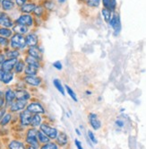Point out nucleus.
I'll return each mask as SVG.
<instances>
[{
    "label": "nucleus",
    "instance_id": "52",
    "mask_svg": "<svg viewBox=\"0 0 146 149\" xmlns=\"http://www.w3.org/2000/svg\"><path fill=\"white\" fill-rule=\"evenodd\" d=\"M38 1H40V0H38Z\"/></svg>",
    "mask_w": 146,
    "mask_h": 149
},
{
    "label": "nucleus",
    "instance_id": "8",
    "mask_svg": "<svg viewBox=\"0 0 146 149\" xmlns=\"http://www.w3.org/2000/svg\"><path fill=\"white\" fill-rule=\"evenodd\" d=\"M15 77L14 71H5L0 68V82L4 84H9Z\"/></svg>",
    "mask_w": 146,
    "mask_h": 149
},
{
    "label": "nucleus",
    "instance_id": "36",
    "mask_svg": "<svg viewBox=\"0 0 146 149\" xmlns=\"http://www.w3.org/2000/svg\"><path fill=\"white\" fill-rule=\"evenodd\" d=\"M10 46V39L0 36V48H8Z\"/></svg>",
    "mask_w": 146,
    "mask_h": 149
},
{
    "label": "nucleus",
    "instance_id": "6",
    "mask_svg": "<svg viewBox=\"0 0 146 149\" xmlns=\"http://www.w3.org/2000/svg\"><path fill=\"white\" fill-rule=\"evenodd\" d=\"M26 110L29 111L32 114H44L45 109L40 102H32L28 103Z\"/></svg>",
    "mask_w": 146,
    "mask_h": 149
},
{
    "label": "nucleus",
    "instance_id": "30",
    "mask_svg": "<svg viewBox=\"0 0 146 149\" xmlns=\"http://www.w3.org/2000/svg\"><path fill=\"white\" fill-rule=\"evenodd\" d=\"M39 72V68L33 67V66H28L26 65V68L24 69V74L25 76H37Z\"/></svg>",
    "mask_w": 146,
    "mask_h": 149
},
{
    "label": "nucleus",
    "instance_id": "22",
    "mask_svg": "<svg viewBox=\"0 0 146 149\" xmlns=\"http://www.w3.org/2000/svg\"><path fill=\"white\" fill-rule=\"evenodd\" d=\"M24 62L26 63V65L28 66H33V67H35L37 68H40V61L38 60L37 58L32 57V56H29V55H26L25 58H24Z\"/></svg>",
    "mask_w": 146,
    "mask_h": 149
},
{
    "label": "nucleus",
    "instance_id": "12",
    "mask_svg": "<svg viewBox=\"0 0 146 149\" xmlns=\"http://www.w3.org/2000/svg\"><path fill=\"white\" fill-rule=\"evenodd\" d=\"M5 101H6V106L9 107L15 100H16V94L15 90L12 88H7L5 92Z\"/></svg>",
    "mask_w": 146,
    "mask_h": 149
},
{
    "label": "nucleus",
    "instance_id": "14",
    "mask_svg": "<svg viewBox=\"0 0 146 149\" xmlns=\"http://www.w3.org/2000/svg\"><path fill=\"white\" fill-rule=\"evenodd\" d=\"M110 26L113 28L115 33L116 34H118L121 31V23H120V17L117 14H114L111 17V20H110Z\"/></svg>",
    "mask_w": 146,
    "mask_h": 149
},
{
    "label": "nucleus",
    "instance_id": "50",
    "mask_svg": "<svg viewBox=\"0 0 146 149\" xmlns=\"http://www.w3.org/2000/svg\"><path fill=\"white\" fill-rule=\"evenodd\" d=\"M75 131H76V132H77V134H78V135H81V133H80V131H79V130H75Z\"/></svg>",
    "mask_w": 146,
    "mask_h": 149
},
{
    "label": "nucleus",
    "instance_id": "51",
    "mask_svg": "<svg viewBox=\"0 0 146 149\" xmlns=\"http://www.w3.org/2000/svg\"><path fill=\"white\" fill-rule=\"evenodd\" d=\"M1 2H2V0H0V4H1Z\"/></svg>",
    "mask_w": 146,
    "mask_h": 149
},
{
    "label": "nucleus",
    "instance_id": "20",
    "mask_svg": "<svg viewBox=\"0 0 146 149\" xmlns=\"http://www.w3.org/2000/svg\"><path fill=\"white\" fill-rule=\"evenodd\" d=\"M4 54L6 58H18L20 57V50L11 49L10 47L6 48V49L4 51Z\"/></svg>",
    "mask_w": 146,
    "mask_h": 149
},
{
    "label": "nucleus",
    "instance_id": "10",
    "mask_svg": "<svg viewBox=\"0 0 146 149\" xmlns=\"http://www.w3.org/2000/svg\"><path fill=\"white\" fill-rule=\"evenodd\" d=\"M24 82L30 86L38 87L42 83V79L38 76H25L24 77Z\"/></svg>",
    "mask_w": 146,
    "mask_h": 149
},
{
    "label": "nucleus",
    "instance_id": "18",
    "mask_svg": "<svg viewBox=\"0 0 146 149\" xmlns=\"http://www.w3.org/2000/svg\"><path fill=\"white\" fill-rule=\"evenodd\" d=\"M36 6H37V4L34 3V2H27L23 6L20 7V11L22 14H29V15H30L32 13H33Z\"/></svg>",
    "mask_w": 146,
    "mask_h": 149
},
{
    "label": "nucleus",
    "instance_id": "46",
    "mask_svg": "<svg viewBox=\"0 0 146 149\" xmlns=\"http://www.w3.org/2000/svg\"><path fill=\"white\" fill-rule=\"evenodd\" d=\"M6 113V109L2 108V109H0V120H1L3 119V117L5 116V114Z\"/></svg>",
    "mask_w": 146,
    "mask_h": 149
},
{
    "label": "nucleus",
    "instance_id": "49",
    "mask_svg": "<svg viewBox=\"0 0 146 149\" xmlns=\"http://www.w3.org/2000/svg\"><path fill=\"white\" fill-rule=\"evenodd\" d=\"M58 1V3H60V4H63V3H65L66 0H57Z\"/></svg>",
    "mask_w": 146,
    "mask_h": 149
},
{
    "label": "nucleus",
    "instance_id": "2",
    "mask_svg": "<svg viewBox=\"0 0 146 149\" xmlns=\"http://www.w3.org/2000/svg\"><path fill=\"white\" fill-rule=\"evenodd\" d=\"M25 142L27 145L32 146L34 147H40L39 146V142L38 140V130L36 127H30L26 132V136H25Z\"/></svg>",
    "mask_w": 146,
    "mask_h": 149
},
{
    "label": "nucleus",
    "instance_id": "42",
    "mask_svg": "<svg viewBox=\"0 0 146 149\" xmlns=\"http://www.w3.org/2000/svg\"><path fill=\"white\" fill-rule=\"evenodd\" d=\"M14 1H15V5L20 8L21 6H23L25 3H27L28 0H14Z\"/></svg>",
    "mask_w": 146,
    "mask_h": 149
},
{
    "label": "nucleus",
    "instance_id": "23",
    "mask_svg": "<svg viewBox=\"0 0 146 149\" xmlns=\"http://www.w3.org/2000/svg\"><path fill=\"white\" fill-rule=\"evenodd\" d=\"M56 142H57V146H66L67 144V142H68V137H67L66 134L64 133V132L58 133V135H57V136L56 138Z\"/></svg>",
    "mask_w": 146,
    "mask_h": 149
},
{
    "label": "nucleus",
    "instance_id": "5",
    "mask_svg": "<svg viewBox=\"0 0 146 149\" xmlns=\"http://www.w3.org/2000/svg\"><path fill=\"white\" fill-rule=\"evenodd\" d=\"M15 21L6 12H0V27L12 29L15 25Z\"/></svg>",
    "mask_w": 146,
    "mask_h": 149
},
{
    "label": "nucleus",
    "instance_id": "11",
    "mask_svg": "<svg viewBox=\"0 0 146 149\" xmlns=\"http://www.w3.org/2000/svg\"><path fill=\"white\" fill-rule=\"evenodd\" d=\"M33 114L26 109L21 111L20 113V123L23 127H27L30 125V120H32Z\"/></svg>",
    "mask_w": 146,
    "mask_h": 149
},
{
    "label": "nucleus",
    "instance_id": "26",
    "mask_svg": "<svg viewBox=\"0 0 146 149\" xmlns=\"http://www.w3.org/2000/svg\"><path fill=\"white\" fill-rule=\"evenodd\" d=\"M41 122H42V117L40 116V114H33L30 126L33 127H38L41 125Z\"/></svg>",
    "mask_w": 146,
    "mask_h": 149
},
{
    "label": "nucleus",
    "instance_id": "16",
    "mask_svg": "<svg viewBox=\"0 0 146 149\" xmlns=\"http://www.w3.org/2000/svg\"><path fill=\"white\" fill-rule=\"evenodd\" d=\"M15 94H16V100H22V101L28 102L30 98H32V95H30V93L27 90H25L24 88L16 89L15 90Z\"/></svg>",
    "mask_w": 146,
    "mask_h": 149
},
{
    "label": "nucleus",
    "instance_id": "31",
    "mask_svg": "<svg viewBox=\"0 0 146 149\" xmlns=\"http://www.w3.org/2000/svg\"><path fill=\"white\" fill-rule=\"evenodd\" d=\"M38 140H39V144L44 145L46 143L50 142V138L46 134H44L41 130H38Z\"/></svg>",
    "mask_w": 146,
    "mask_h": 149
},
{
    "label": "nucleus",
    "instance_id": "45",
    "mask_svg": "<svg viewBox=\"0 0 146 149\" xmlns=\"http://www.w3.org/2000/svg\"><path fill=\"white\" fill-rule=\"evenodd\" d=\"M75 146L77 147V149H83L82 146V143L78 140V139H75Z\"/></svg>",
    "mask_w": 146,
    "mask_h": 149
},
{
    "label": "nucleus",
    "instance_id": "37",
    "mask_svg": "<svg viewBox=\"0 0 146 149\" xmlns=\"http://www.w3.org/2000/svg\"><path fill=\"white\" fill-rule=\"evenodd\" d=\"M65 87H66V89L67 93L69 94V96H70L73 100H74L75 102H77V97H76V94H75V93L74 92V90H73L71 87H69L68 86H66Z\"/></svg>",
    "mask_w": 146,
    "mask_h": 149
},
{
    "label": "nucleus",
    "instance_id": "44",
    "mask_svg": "<svg viewBox=\"0 0 146 149\" xmlns=\"http://www.w3.org/2000/svg\"><path fill=\"white\" fill-rule=\"evenodd\" d=\"M6 58L5 54H4V52H3V53L0 52V66L2 65V63L5 61V59H6Z\"/></svg>",
    "mask_w": 146,
    "mask_h": 149
},
{
    "label": "nucleus",
    "instance_id": "3",
    "mask_svg": "<svg viewBox=\"0 0 146 149\" xmlns=\"http://www.w3.org/2000/svg\"><path fill=\"white\" fill-rule=\"evenodd\" d=\"M15 24H22L30 28L34 25V17L29 14H22L16 18V20L15 21Z\"/></svg>",
    "mask_w": 146,
    "mask_h": 149
},
{
    "label": "nucleus",
    "instance_id": "29",
    "mask_svg": "<svg viewBox=\"0 0 146 149\" xmlns=\"http://www.w3.org/2000/svg\"><path fill=\"white\" fill-rule=\"evenodd\" d=\"M45 11H46V9L44 8V6H43L42 5H37L33 14L36 17L41 18V17L43 16Z\"/></svg>",
    "mask_w": 146,
    "mask_h": 149
},
{
    "label": "nucleus",
    "instance_id": "32",
    "mask_svg": "<svg viewBox=\"0 0 146 149\" xmlns=\"http://www.w3.org/2000/svg\"><path fill=\"white\" fill-rule=\"evenodd\" d=\"M12 120V113L11 112H6L5 116L3 117V119L0 120V126L1 127H6L8 125V123L11 121Z\"/></svg>",
    "mask_w": 146,
    "mask_h": 149
},
{
    "label": "nucleus",
    "instance_id": "39",
    "mask_svg": "<svg viewBox=\"0 0 146 149\" xmlns=\"http://www.w3.org/2000/svg\"><path fill=\"white\" fill-rule=\"evenodd\" d=\"M42 6H44V8H45L46 10H48V11H51V10L53 9L54 4H53V2H51V1H44V3H43V5H42Z\"/></svg>",
    "mask_w": 146,
    "mask_h": 149
},
{
    "label": "nucleus",
    "instance_id": "48",
    "mask_svg": "<svg viewBox=\"0 0 146 149\" xmlns=\"http://www.w3.org/2000/svg\"><path fill=\"white\" fill-rule=\"evenodd\" d=\"M26 149H39V148H37V147H34V146H29Z\"/></svg>",
    "mask_w": 146,
    "mask_h": 149
},
{
    "label": "nucleus",
    "instance_id": "34",
    "mask_svg": "<svg viewBox=\"0 0 146 149\" xmlns=\"http://www.w3.org/2000/svg\"><path fill=\"white\" fill-rule=\"evenodd\" d=\"M101 14H102V15H103V18H104V20L106 21L107 23H109L110 22V20H111V11L110 10H109V9H107V8H105L104 7L103 9H102V11H101Z\"/></svg>",
    "mask_w": 146,
    "mask_h": 149
},
{
    "label": "nucleus",
    "instance_id": "7",
    "mask_svg": "<svg viewBox=\"0 0 146 149\" xmlns=\"http://www.w3.org/2000/svg\"><path fill=\"white\" fill-rule=\"evenodd\" d=\"M27 102L22 101V100H15L11 105L9 106V111L11 112H18V111H23L27 107Z\"/></svg>",
    "mask_w": 146,
    "mask_h": 149
},
{
    "label": "nucleus",
    "instance_id": "28",
    "mask_svg": "<svg viewBox=\"0 0 146 149\" xmlns=\"http://www.w3.org/2000/svg\"><path fill=\"white\" fill-rule=\"evenodd\" d=\"M14 34V31L12 29L10 28H6V27H0V36L10 39Z\"/></svg>",
    "mask_w": 146,
    "mask_h": 149
},
{
    "label": "nucleus",
    "instance_id": "40",
    "mask_svg": "<svg viewBox=\"0 0 146 149\" xmlns=\"http://www.w3.org/2000/svg\"><path fill=\"white\" fill-rule=\"evenodd\" d=\"M6 105V101H5V93L2 90H0V109L4 108Z\"/></svg>",
    "mask_w": 146,
    "mask_h": 149
},
{
    "label": "nucleus",
    "instance_id": "35",
    "mask_svg": "<svg viewBox=\"0 0 146 149\" xmlns=\"http://www.w3.org/2000/svg\"><path fill=\"white\" fill-rule=\"evenodd\" d=\"M39 149H58V146L57 143H54V142H48V143H46L44 145H42Z\"/></svg>",
    "mask_w": 146,
    "mask_h": 149
},
{
    "label": "nucleus",
    "instance_id": "4",
    "mask_svg": "<svg viewBox=\"0 0 146 149\" xmlns=\"http://www.w3.org/2000/svg\"><path fill=\"white\" fill-rule=\"evenodd\" d=\"M39 130H41L44 134H46L50 139H56L58 135L57 130L47 123H41V125L39 126Z\"/></svg>",
    "mask_w": 146,
    "mask_h": 149
},
{
    "label": "nucleus",
    "instance_id": "43",
    "mask_svg": "<svg viewBox=\"0 0 146 149\" xmlns=\"http://www.w3.org/2000/svg\"><path fill=\"white\" fill-rule=\"evenodd\" d=\"M53 67L57 69V70H62V68H63V66H62V63L60 61H56L53 63Z\"/></svg>",
    "mask_w": 146,
    "mask_h": 149
},
{
    "label": "nucleus",
    "instance_id": "41",
    "mask_svg": "<svg viewBox=\"0 0 146 149\" xmlns=\"http://www.w3.org/2000/svg\"><path fill=\"white\" fill-rule=\"evenodd\" d=\"M88 136H89V138H90L91 141L92 143H94V144H97V143H98V141H97V139H96V137H95V136H94V134H93L92 131H91V130L88 131Z\"/></svg>",
    "mask_w": 146,
    "mask_h": 149
},
{
    "label": "nucleus",
    "instance_id": "17",
    "mask_svg": "<svg viewBox=\"0 0 146 149\" xmlns=\"http://www.w3.org/2000/svg\"><path fill=\"white\" fill-rule=\"evenodd\" d=\"M16 6L14 0H2L1 4H0V8L3 10V12H10L15 9Z\"/></svg>",
    "mask_w": 146,
    "mask_h": 149
},
{
    "label": "nucleus",
    "instance_id": "27",
    "mask_svg": "<svg viewBox=\"0 0 146 149\" xmlns=\"http://www.w3.org/2000/svg\"><path fill=\"white\" fill-rule=\"evenodd\" d=\"M102 2H103L104 7L110 10V11H114L117 7L116 0H102Z\"/></svg>",
    "mask_w": 146,
    "mask_h": 149
},
{
    "label": "nucleus",
    "instance_id": "9",
    "mask_svg": "<svg viewBox=\"0 0 146 149\" xmlns=\"http://www.w3.org/2000/svg\"><path fill=\"white\" fill-rule=\"evenodd\" d=\"M42 49L39 46H33V47H28L27 49V55L32 56L38 60L41 61L42 60Z\"/></svg>",
    "mask_w": 146,
    "mask_h": 149
},
{
    "label": "nucleus",
    "instance_id": "38",
    "mask_svg": "<svg viewBox=\"0 0 146 149\" xmlns=\"http://www.w3.org/2000/svg\"><path fill=\"white\" fill-rule=\"evenodd\" d=\"M100 0H87V4L91 7H97L100 5Z\"/></svg>",
    "mask_w": 146,
    "mask_h": 149
},
{
    "label": "nucleus",
    "instance_id": "1",
    "mask_svg": "<svg viewBox=\"0 0 146 149\" xmlns=\"http://www.w3.org/2000/svg\"><path fill=\"white\" fill-rule=\"evenodd\" d=\"M11 49H18V50H24L28 48L26 43V39L24 35L14 33L13 36L10 38V46Z\"/></svg>",
    "mask_w": 146,
    "mask_h": 149
},
{
    "label": "nucleus",
    "instance_id": "19",
    "mask_svg": "<svg viewBox=\"0 0 146 149\" xmlns=\"http://www.w3.org/2000/svg\"><path fill=\"white\" fill-rule=\"evenodd\" d=\"M14 33H18V34H22V35H26L30 33V28L27 27V26H24V25H22V24H15L14 25V27L12 28Z\"/></svg>",
    "mask_w": 146,
    "mask_h": 149
},
{
    "label": "nucleus",
    "instance_id": "15",
    "mask_svg": "<svg viewBox=\"0 0 146 149\" xmlns=\"http://www.w3.org/2000/svg\"><path fill=\"white\" fill-rule=\"evenodd\" d=\"M25 39L28 47L39 46V37L34 31H30L28 34L25 35Z\"/></svg>",
    "mask_w": 146,
    "mask_h": 149
},
{
    "label": "nucleus",
    "instance_id": "24",
    "mask_svg": "<svg viewBox=\"0 0 146 149\" xmlns=\"http://www.w3.org/2000/svg\"><path fill=\"white\" fill-rule=\"evenodd\" d=\"M25 68H26V63L24 62V60H23V59H18L16 65L15 67V69H14V73L15 74H17L24 73Z\"/></svg>",
    "mask_w": 146,
    "mask_h": 149
},
{
    "label": "nucleus",
    "instance_id": "25",
    "mask_svg": "<svg viewBox=\"0 0 146 149\" xmlns=\"http://www.w3.org/2000/svg\"><path fill=\"white\" fill-rule=\"evenodd\" d=\"M25 144L20 140H12L8 144V149H26Z\"/></svg>",
    "mask_w": 146,
    "mask_h": 149
},
{
    "label": "nucleus",
    "instance_id": "53",
    "mask_svg": "<svg viewBox=\"0 0 146 149\" xmlns=\"http://www.w3.org/2000/svg\"><path fill=\"white\" fill-rule=\"evenodd\" d=\"M0 9H1V8H0ZM0 12H1V11H0Z\"/></svg>",
    "mask_w": 146,
    "mask_h": 149
},
{
    "label": "nucleus",
    "instance_id": "33",
    "mask_svg": "<svg viewBox=\"0 0 146 149\" xmlns=\"http://www.w3.org/2000/svg\"><path fill=\"white\" fill-rule=\"evenodd\" d=\"M53 84H54V86L56 87V89H57V91L62 93V95H65V89H64V86H63V84H62V83L60 82L59 79H54L53 80Z\"/></svg>",
    "mask_w": 146,
    "mask_h": 149
},
{
    "label": "nucleus",
    "instance_id": "21",
    "mask_svg": "<svg viewBox=\"0 0 146 149\" xmlns=\"http://www.w3.org/2000/svg\"><path fill=\"white\" fill-rule=\"evenodd\" d=\"M89 121H90L91 127H92L95 130H98L100 129V126H101V123H100V121L99 120L98 117H97V115H96L95 113H91V114L89 115Z\"/></svg>",
    "mask_w": 146,
    "mask_h": 149
},
{
    "label": "nucleus",
    "instance_id": "13",
    "mask_svg": "<svg viewBox=\"0 0 146 149\" xmlns=\"http://www.w3.org/2000/svg\"><path fill=\"white\" fill-rule=\"evenodd\" d=\"M18 61V58H6L0 66V68L5 71H14L15 67Z\"/></svg>",
    "mask_w": 146,
    "mask_h": 149
},
{
    "label": "nucleus",
    "instance_id": "47",
    "mask_svg": "<svg viewBox=\"0 0 146 149\" xmlns=\"http://www.w3.org/2000/svg\"><path fill=\"white\" fill-rule=\"evenodd\" d=\"M116 125H117L118 127H122L124 126V122H123L122 120H118L116 121Z\"/></svg>",
    "mask_w": 146,
    "mask_h": 149
}]
</instances>
